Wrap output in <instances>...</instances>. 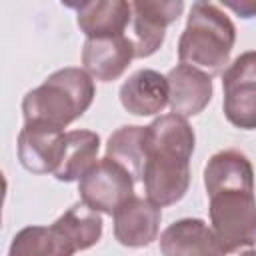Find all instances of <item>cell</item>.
<instances>
[{
    "instance_id": "obj_1",
    "label": "cell",
    "mask_w": 256,
    "mask_h": 256,
    "mask_svg": "<svg viewBox=\"0 0 256 256\" xmlns=\"http://www.w3.org/2000/svg\"><path fill=\"white\" fill-rule=\"evenodd\" d=\"M210 224L226 252L256 244L254 168L240 150H220L204 166Z\"/></svg>"
},
{
    "instance_id": "obj_2",
    "label": "cell",
    "mask_w": 256,
    "mask_h": 256,
    "mask_svg": "<svg viewBox=\"0 0 256 256\" xmlns=\"http://www.w3.org/2000/svg\"><path fill=\"white\" fill-rule=\"evenodd\" d=\"M142 182L146 198L164 208L180 202L190 188V158L196 136L186 118L164 114L146 126Z\"/></svg>"
},
{
    "instance_id": "obj_3",
    "label": "cell",
    "mask_w": 256,
    "mask_h": 256,
    "mask_svg": "<svg viewBox=\"0 0 256 256\" xmlns=\"http://www.w3.org/2000/svg\"><path fill=\"white\" fill-rule=\"evenodd\" d=\"M94 96V78L84 68H60L40 86L26 92L22 98L24 122H40L64 130L92 106Z\"/></svg>"
},
{
    "instance_id": "obj_4",
    "label": "cell",
    "mask_w": 256,
    "mask_h": 256,
    "mask_svg": "<svg viewBox=\"0 0 256 256\" xmlns=\"http://www.w3.org/2000/svg\"><path fill=\"white\" fill-rule=\"evenodd\" d=\"M234 42L236 28L232 20L216 4L194 2L178 40V60L214 76L228 64Z\"/></svg>"
},
{
    "instance_id": "obj_5",
    "label": "cell",
    "mask_w": 256,
    "mask_h": 256,
    "mask_svg": "<svg viewBox=\"0 0 256 256\" xmlns=\"http://www.w3.org/2000/svg\"><path fill=\"white\" fill-rule=\"evenodd\" d=\"M134 182L136 178L122 164L106 156L78 180L80 200L88 208L112 216L128 198L134 196Z\"/></svg>"
},
{
    "instance_id": "obj_6",
    "label": "cell",
    "mask_w": 256,
    "mask_h": 256,
    "mask_svg": "<svg viewBox=\"0 0 256 256\" xmlns=\"http://www.w3.org/2000/svg\"><path fill=\"white\" fill-rule=\"evenodd\" d=\"M224 116L240 130H256V50L242 52L222 74Z\"/></svg>"
},
{
    "instance_id": "obj_7",
    "label": "cell",
    "mask_w": 256,
    "mask_h": 256,
    "mask_svg": "<svg viewBox=\"0 0 256 256\" xmlns=\"http://www.w3.org/2000/svg\"><path fill=\"white\" fill-rule=\"evenodd\" d=\"M182 10V0L132 2V42L136 58H148L162 46L166 28L178 20Z\"/></svg>"
},
{
    "instance_id": "obj_8",
    "label": "cell",
    "mask_w": 256,
    "mask_h": 256,
    "mask_svg": "<svg viewBox=\"0 0 256 256\" xmlns=\"http://www.w3.org/2000/svg\"><path fill=\"white\" fill-rule=\"evenodd\" d=\"M64 130L40 124V122H24L18 134V160L32 174H54L62 142Z\"/></svg>"
},
{
    "instance_id": "obj_9",
    "label": "cell",
    "mask_w": 256,
    "mask_h": 256,
    "mask_svg": "<svg viewBox=\"0 0 256 256\" xmlns=\"http://www.w3.org/2000/svg\"><path fill=\"white\" fill-rule=\"evenodd\" d=\"M114 238L128 248H142L158 238L162 208L148 198L132 196L114 214Z\"/></svg>"
},
{
    "instance_id": "obj_10",
    "label": "cell",
    "mask_w": 256,
    "mask_h": 256,
    "mask_svg": "<svg viewBox=\"0 0 256 256\" xmlns=\"http://www.w3.org/2000/svg\"><path fill=\"white\" fill-rule=\"evenodd\" d=\"M134 58V42L128 36L86 38L82 46V66L98 82L118 80Z\"/></svg>"
},
{
    "instance_id": "obj_11",
    "label": "cell",
    "mask_w": 256,
    "mask_h": 256,
    "mask_svg": "<svg viewBox=\"0 0 256 256\" xmlns=\"http://www.w3.org/2000/svg\"><path fill=\"white\" fill-rule=\"evenodd\" d=\"M162 256H226L212 226L200 218H182L172 222L160 234Z\"/></svg>"
},
{
    "instance_id": "obj_12",
    "label": "cell",
    "mask_w": 256,
    "mask_h": 256,
    "mask_svg": "<svg viewBox=\"0 0 256 256\" xmlns=\"http://www.w3.org/2000/svg\"><path fill=\"white\" fill-rule=\"evenodd\" d=\"M168 88H170V110L172 114H178L182 118H190L200 114L212 100V76L206 72L188 66L178 64L168 74Z\"/></svg>"
},
{
    "instance_id": "obj_13",
    "label": "cell",
    "mask_w": 256,
    "mask_h": 256,
    "mask_svg": "<svg viewBox=\"0 0 256 256\" xmlns=\"http://www.w3.org/2000/svg\"><path fill=\"white\" fill-rule=\"evenodd\" d=\"M120 104L134 116H154L162 112L170 100L168 78L156 70L144 68L128 76L120 86Z\"/></svg>"
},
{
    "instance_id": "obj_14",
    "label": "cell",
    "mask_w": 256,
    "mask_h": 256,
    "mask_svg": "<svg viewBox=\"0 0 256 256\" xmlns=\"http://www.w3.org/2000/svg\"><path fill=\"white\" fill-rule=\"evenodd\" d=\"M68 6L76 8V24L86 38L124 36L132 20V2L124 0H96Z\"/></svg>"
},
{
    "instance_id": "obj_15",
    "label": "cell",
    "mask_w": 256,
    "mask_h": 256,
    "mask_svg": "<svg viewBox=\"0 0 256 256\" xmlns=\"http://www.w3.org/2000/svg\"><path fill=\"white\" fill-rule=\"evenodd\" d=\"M100 150V136L92 130H70L64 134L62 152L54 178L60 182L80 180L96 162Z\"/></svg>"
},
{
    "instance_id": "obj_16",
    "label": "cell",
    "mask_w": 256,
    "mask_h": 256,
    "mask_svg": "<svg viewBox=\"0 0 256 256\" xmlns=\"http://www.w3.org/2000/svg\"><path fill=\"white\" fill-rule=\"evenodd\" d=\"M78 248L64 232V228L54 222L50 226H26L22 228L10 244L8 256H74Z\"/></svg>"
},
{
    "instance_id": "obj_17",
    "label": "cell",
    "mask_w": 256,
    "mask_h": 256,
    "mask_svg": "<svg viewBox=\"0 0 256 256\" xmlns=\"http://www.w3.org/2000/svg\"><path fill=\"white\" fill-rule=\"evenodd\" d=\"M146 126H120L110 134L106 144V156L122 164L136 180L142 178L144 160H146V144H144Z\"/></svg>"
},
{
    "instance_id": "obj_18",
    "label": "cell",
    "mask_w": 256,
    "mask_h": 256,
    "mask_svg": "<svg viewBox=\"0 0 256 256\" xmlns=\"http://www.w3.org/2000/svg\"><path fill=\"white\" fill-rule=\"evenodd\" d=\"M226 6H228L230 10H234L236 14H240L242 18H252V16H256V2H252V0L226 2Z\"/></svg>"
},
{
    "instance_id": "obj_19",
    "label": "cell",
    "mask_w": 256,
    "mask_h": 256,
    "mask_svg": "<svg viewBox=\"0 0 256 256\" xmlns=\"http://www.w3.org/2000/svg\"><path fill=\"white\" fill-rule=\"evenodd\" d=\"M240 256H256V250H246V252H242Z\"/></svg>"
}]
</instances>
